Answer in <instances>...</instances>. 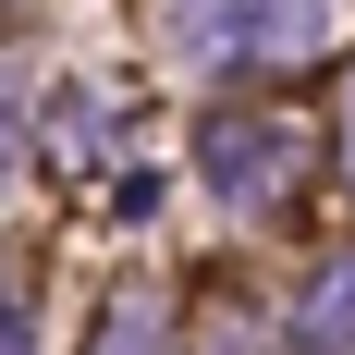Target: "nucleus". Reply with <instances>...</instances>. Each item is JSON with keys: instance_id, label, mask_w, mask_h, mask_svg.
Returning <instances> with one entry per match:
<instances>
[{"instance_id": "3", "label": "nucleus", "mask_w": 355, "mask_h": 355, "mask_svg": "<svg viewBox=\"0 0 355 355\" xmlns=\"http://www.w3.org/2000/svg\"><path fill=\"white\" fill-rule=\"evenodd\" d=\"M306 306H331V355H355V257H331V282Z\"/></svg>"}, {"instance_id": "1", "label": "nucleus", "mask_w": 355, "mask_h": 355, "mask_svg": "<svg viewBox=\"0 0 355 355\" xmlns=\"http://www.w3.org/2000/svg\"><path fill=\"white\" fill-rule=\"evenodd\" d=\"M172 49L184 62H306L319 49V0H172Z\"/></svg>"}, {"instance_id": "2", "label": "nucleus", "mask_w": 355, "mask_h": 355, "mask_svg": "<svg viewBox=\"0 0 355 355\" xmlns=\"http://www.w3.org/2000/svg\"><path fill=\"white\" fill-rule=\"evenodd\" d=\"M196 159H209L220 209H282V184H294V159H306V135H294L282 110H209Z\"/></svg>"}, {"instance_id": "7", "label": "nucleus", "mask_w": 355, "mask_h": 355, "mask_svg": "<svg viewBox=\"0 0 355 355\" xmlns=\"http://www.w3.org/2000/svg\"><path fill=\"white\" fill-rule=\"evenodd\" d=\"M0 355H25V331H12V319H0Z\"/></svg>"}, {"instance_id": "6", "label": "nucleus", "mask_w": 355, "mask_h": 355, "mask_svg": "<svg viewBox=\"0 0 355 355\" xmlns=\"http://www.w3.org/2000/svg\"><path fill=\"white\" fill-rule=\"evenodd\" d=\"M343 159H355V73H343Z\"/></svg>"}, {"instance_id": "5", "label": "nucleus", "mask_w": 355, "mask_h": 355, "mask_svg": "<svg viewBox=\"0 0 355 355\" xmlns=\"http://www.w3.org/2000/svg\"><path fill=\"white\" fill-rule=\"evenodd\" d=\"M98 355H159V306H123V319H110V343Z\"/></svg>"}, {"instance_id": "4", "label": "nucleus", "mask_w": 355, "mask_h": 355, "mask_svg": "<svg viewBox=\"0 0 355 355\" xmlns=\"http://www.w3.org/2000/svg\"><path fill=\"white\" fill-rule=\"evenodd\" d=\"M12 98H25V73L0 62V172H25V110H12Z\"/></svg>"}]
</instances>
